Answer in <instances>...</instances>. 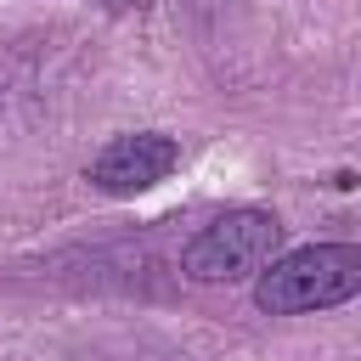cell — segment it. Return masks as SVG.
I'll return each mask as SVG.
<instances>
[{
    "label": "cell",
    "instance_id": "obj_1",
    "mask_svg": "<svg viewBox=\"0 0 361 361\" xmlns=\"http://www.w3.org/2000/svg\"><path fill=\"white\" fill-rule=\"evenodd\" d=\"M355 293H361V248L355 243L293 248V254L271 259V271H259V282H254V305L271 310V316L333 310V305H344Z\"/></svg>",
    "mask_w": 361,
    "mask_h": 361
},
{
    "label": "cell",
    "instance_id": "obj_4",
    "mask_svg": "<svg viewBox=\"0 0 361 361\" xmlns=\"http://www.w3.org/2000/svg\"><path fill=\"white\" fill-rule=\"evenodd\" d=\"M107 6H130V0H107Z\"/></svg>",
    "mask_w": 361,
    "mask_h": 361
},
{
    "label": "cell",
    "instance_id": "obj_2",
    "mask_svg": "<svg viewBox=\"0 0 361 361\" xmlns=\"http://www.w3.org/2000/svg\"><path fill=\"white\" fill-rule=\"evenodd\" d=\"M282 248V220L265 214V209H231L220 214L214 226H203L186 254H180V271L192 282H243L254 271H265Z\"/></svg>",
    "mask_w": 361,
    "mask_h": 361
},
{
    "label": "cell",
    "instance_id": "obj_3",
    "mask_svg": "<svg viewBox=\"0 0 361 361\" xmlns=\"http://www.w3.org/2000/svg\"><path fill=\"white\" fill-rule=\"evenodd\" d=\"M175 164H180V147L158 130H141V135H118L113 147H102V158L90 164V180L107 197H135V192L158 186Z\"/></svg>",
    "mask_w": 361,
    "mask_h": 361
}]
</instances>
